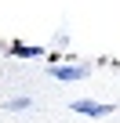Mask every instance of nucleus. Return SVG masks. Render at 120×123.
Listing matches in <instances>:
<instances>
[{
    "label": "nucleus",
    "mask_w": 120,
    "mask_h": 123,
    "mask_svg": "<svg viewBox=\"0 0 120 123\" xmlns=\"http://www.w3.org/2000/svg\"><path fill=\"white\" fill-rule=\"evenodd\" d=\"M47 73L62 83H73V80H84L91 76V62H77V65H47Z\"/></svg>",
    "instance_id": "1"
},
{
    "label": "nucleus",
    "mask_w": 120,
    "mask_h": 123,
    "mask_svg": "<svg viewBox=\"0 0 120 123\" xmlns=\"http://www.w3.org/2000/svg\"><path fill=\"white\" fill-rule=\"evenodd\" d=\"M73 112H80V116H109L113 105H106V101H91V98H77V101H73Z\"/></svg>",
    "instance_id": "2"
},
{
    "label": "nucleus",
    "mask_w": 120,
    "mask_h": 123,
    "mask_svg": "<svg viewBox=\"0 0 120 123\" xmlns=\"http://www.w3.org/2000/svg\"><path fill=\"white\" fill-rule=\"evenodd\" d=\"M11 54H18V58H44V47H36V43H33V47H29V43H15Z\"/></svg>",
    "instance_id": "3"
},
{
    "label": "nucleus",
    "mask_w": 120,
    "mask_h": 123,
    "mask_svg": "<svg viewBox=\"0 0 120 123\" xmlns=\"http://www.w3.org/2000/svg\"><path fill=\"white\" fill-rule=\"evenodd\" d=\"M22 109H29V98H11L7 101V112H22Z\"/></svg>",
    "instance_id": "4"
}]
</instances>
